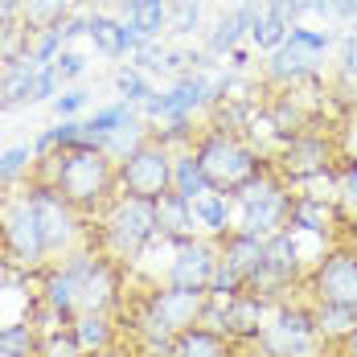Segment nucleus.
Masks as SVG:
<instances>
[{
    "label": "nucleus",
    "mask_w": 357,
    "mask_h": 357,
    "mask_svg": "<svg viewBox=\"0 0 357 357\" xmlns=\"http://www.w3.org/2000/svg\"><path fill=\"white\" fill-rule=\"evenodd\" d=\"M37 181L54 185L78 214H99L119 197V165L99 148H58L45 160H33Z\"/></svg>",
    "instance_id": "obj_1"
},
{
    "label": "nucleus",
    "mask_w": 357,
    "mask_h": 357,
    "mask_svg": "<svg viewBox=\"0 0 357 357\" xmlns=\"http://www.w3.org/2000/svg\"><path fill=\"white\" fill-rule=\"evenodd\" d=\"M193 152H197V165L210 181V189L226 197H238L243 189H250L255 181L271 173V165L243 136H230V132H206L202 140H193Z\"/></svg>",
    "instance_id": "obj_2"
},
{
    "label": "nucleus",
    "mask_w": 357,
    "mask_h": 357,
    "mask_svg": "<svg viewBox=\"0 0 357 357\" xmlns=\"http://www.w3.org/2000/svg\"><path fill=\"white\" fill-rule=\"evenodd\" d=\"M152 238H156V210H152V202L119 193L103 210L99 243H91V247L99 255H107L111 263H119V267H132V263L144 259V250H148Z\"/></svg>",
    "instance_id": "obj_3"
},
{
    "label": "nucleus",
    "mask_w": 357,
    "mask_h": 357,
    "mask_svg": "<svg viewBox=\"0 0 357 357\" xmlns=\"http://www.w3.org/2000/svg\"><path fill=\"white\" fill-rule=\"evenodd\" d=\"M0 243L8 250V259L17 267H25V271L50 263L45 238H41V222H37V210L29 202V189L0 193Z\"/></svg>",
    "instance_id": "obj_4"
},
{
    "label": "nucleus",
    "mask_w": 357,
    "mask_h": 357,
    "mask_svg": "<svg viewBox=\"0 0 357 357\" xmlns=\"http://www.w3.org/2000/svg\"><path fill=\"white\" fill-rule=\"evenodd\" d=\"M29 202H33V210H37L41 238H45V255H50V259H66L70 250L91 247V234H86V226H82V214L74 210L54 185L33 181V185H29Z\"/></svg>",
    "instance_id": "obj_5"
},
{
    "label": "nucleus",
    "mask_w": 357,
    "mask_h": 357,
    "mask_svg": "<svg viewBox=\"0 0 357 357\" xmlns=\"http://www.w3.org/2000/svg\"><path fill=\"white\" fill-rule=\"evenodd\" d=\"M206 296L202 291H185V287H152L140 304V337H181L185 328L202 324Z\"/></svg>",
    "instance_id": "obj_6"
},
{
    "label": "nucleus",
    "mask_w": 357,
    "mask_h": 357,
    "mask_svg": "<svg viewBox=\"0 0 357 357\" xmlns=\"http://www.w3.org/2000/svg\"><path fill=\"white\" fill-rule=\"evenodd\" d=\"M287 206H291L287 185L275 173H267L263 181H255L250 189L234 197V230L271 238V234L287 230Z\"/></svg>",
    "instance_id": "obj_7"
},
{
    "label": "nucleus",
    "mask_w": 357,
    "mask_h": 357,
    "mask_svg": "<svg viewBox=\"0 0 357 357\" xmlns=\"http://www.w3.org/2000/svg\"><path fill=\"white\" fill-rule=\"evenodd\" d=\"M255 345L263 357H317L324 349L312 324V308L300 304H280L275 317H267Z\"/></svg>",
    "instance_id": "obj_8"
},
{
    "label": "nucleus",
    "mask_w": 357,
    "mask_h": 357,
    "mask_svg": "<svg viewBox=\"0 0 357 357\" xmlns=\"http://www.w3.org/2000/svg\"><path fill=\"white\" fill-rule=\"evenodd\" d=\"M119 193L140 202H160L165 193H173V148L148 140L136 156H128L119 165Z\"/></svg>",
    "instance_id": "obj_9"
},
{
    "label": "nucleus",
    "mask_w": 357,
    "mask_h": 357,
    "mask_svg": "<svg viewBox=\"0 0 357 357\" xmlns=\"http://www.w3.org/2000/svg\"><path fill=\"white\" fill-rule=\"evenodd\" d=\"M271 173L284 181V185H312L317 177H324L333 169V144L317 136V132H300V136H287L284 148L271 156Z\"/></svg>",
    "instance_id": "obj_10"
},
{
    "label": "nucleus",
    "mask_w": 357,
    "mask_h": 357,
    "mask_svg": "<svg viewBox=\"0 0 357 357\" xmlns=\"http://www.w3.org/2000/svg\"><path fill=\"white\" fill-rule=\"evenodd\" d=\"M308 291L317 304H345L357 308V255L349 247H333L308 275Z\"/></svg>",
    "instance_id": "obj_11"
},
{
    "label": "nucleus",
    "mask_w": 357,
    "mask_h": 357,
    "mask_svg": "<svg viewBox=\"0 0 357 357\" xmlns=\"http://www.w3.org/2000/svg\"><path fill=\"white\" fill-rule=\"evenodd\" d=\"M214 271H218V243L214 238H189V243L173 247L169 271H165V284L210 296V280H214Z\"/></svg>",
    "instance_id": "obj_12"
},
{
    "label": "nucleus",
    "mask_w": 357,
    "mask_h": 357,
    "mask_svg": "<svg viewBox=\"0 0 357 357\" xmlns=\"http://www.w3.org/2000/svg\"><path fill=\"white\" fill-rule=\"evenodd\" d=\"M333 222L337 218V202L317 197V193H291V206H287V230L291 234H333Z\"/></svg>",
    "instance_id": "obj_13"
},
{
    "label": "nucleus",
    "mask_w": 357,
    "mask_h": 357,
    "mask_svg": "<svg viewBox=\"0 0 357 357\" xmlns=\"http://www.w3.org/2000/svg\"><path fill=\"white\" fill-rule=\"evenodd\" d=\"M86 41H91L103 58H128V54L140 50L144 37L136 33L128 21L111 17V13H91V33H86Z\"/></svg>",
    "instance_id": "obj_14"
},
{
    "label": "nucleus",
    "mask_w": 357,
    "mask_h": 357,
    "mask_svg": "<svg viewBox=\"0 0 357 357\" xmlns=\"http://www.w3.org/2000/svg\"><path fill=\"white\" fill-rule=\"evenodd\" d=\"M152 210H156V238H165V243H173V247L197 238L193 202H185L181 193H165L160 202H152Z\"/></svg>",
    "instance_id": "obj_15"
},
{
    "label": "nucleus",
    "mask_w": 357,
    "mask_h": 357,
    "mask_svg": "<svg viewBox=\"0 0 357 357\" xmlns=\"http://www.w3.org/2000/svg\"><path fill=\"white\" fill-rule=\"evenodd\" d=\"M218 259H222L243 284H250L255 271L263 267V238H259V234H247V230H230L226 238H218Z\"/></svg>",
    "instance_id": "obj_16"
},
{
    "label": "nucleus",
    "mask_w": 357,
    "mask_h": 357,
    "mask_svg": "<svg viewBox=\"0 0 357 357\" xmlns=\"http://www.w3.org/2000/svg\"><path fill=\"white\" fill-rule=\"evenodd\" d=\"M33 78H37V62L29 54L4 58V66H0V107L8 111L33 103Z\"/></svg>",
    "instance_id": "obj_17"
},
{
    "label": "nucleus",
    "mask_w": 357,
    "mask_h": 357,
    "mask_svg": "<svg viewBox=\"0 0 357 357\" xmlns=\"http://www.w3.org/2000/svg\"><path fill=\"white\" fill-rule=\"evenodd\" d=\"M259 13L263 8H234V13H226V17H218L214 33L206 37V54H214V58H226L230 50H238V41L243 37H250V29H255V21H259Z\"/></svg>",
    "instance_id": "obj_18"
},
{
    "label": "nucleus",
    "mask_w": 357,
    "mask_h": 357,
    "mask_svg": "<svg viewBox=\"0 0 357 357\" xmlns=\"http://www.w3.org/2000/svg\"><path fill=\"white\" fill-rule=\"evenodd\" d=\"M74 341L82 345L86 357H99L115 349V324H111V312H78L70 321Z\"/></svg>",
    "instance_id": "obj_19"
},
{
    "label": "nucleus",
    "mask_w": 357,
    "mask_h": 357,
    "mask_svg": "<svg viewBox=\"0 0 357 357\" xmlns=\"http://www.w3.org/2000/svg\"><path fill=\"white\" fill-rule=\"evenodd\" d=\"M267 78L280 86H296L304 78H317V58L296 50V45H280L275 54H267Z\"/></svg>",
    "instance_id": "obj_20"
},
{
    "label": "nucleus",
    "mask_w": 357,
    "mask_h": 357,
    "mask_svg": "<svg viewBox=\"0 0 357 357\" xmlns=\"http://www.w3.org/2000/svg\"><path fill=\"white\" fill-rule=\"evenodd\" d=\"M193 222H197V230H206L210 238H226L230 230H234V197H226V193H202L197 202H193Z\"/></svg>",
    "instance_id": "obj_21"
},
{
    "label": "nucleus",
    "mask_w": 357,
    "mask_h": 357,
    "mask_svg": "<svg viewBox=\"0 0 357 357\" xmlns=\"http://www.w3.org/2000/svg\"><path fill=\"white\" fill-rule=\"evenodd\" d=\"M173 357H234V341L214 328L193 324L181 337H173Z\"/></svg>",
    "instance_id": "obj_22"
},
{
    "label": "nucleus",
    "mask_w": 357,
    "mask_h": 357,
    "mask_svg": "<svg viewBox=\"0 0 357 357\" xmlns=\"http://www.w3.org/2000/svg\"><path fill=\"white\" fill-rule=\"evenodd\" d=\"M74 13V0H21V29L29 37H41L50 29H58Z\"/></svg>",
    "instance_id": "obj_23"
},
{
    "label": "nucleus",
    "mask_w": 357,
    "mask_h": 357,
    "mask_svg": "<svg viewBox=\"0 0 357 357\" xmlns=\"http://www.w3.org/2000/svg\"><path fill=\"white\" fill-rule=\"evenodd\" d=\"M119 13H123L119 21H128L148 41H156L160 29H169V0H123Z\"/></svg>",
    "instance_id": "obj_24"
},
{
    "label": "nucleus",
    "mask_w": 357,
    "mask_h": 357,
    "mask_svg": "<svg viewBox=\"0 0 357 357\" xmlns=\"http://www.w3.org/2000/svg\"><path fill=\"white\" fill-rule=\"evenodd\" d=\"M148 140H152V128L144 123V115H132V119H123L107 140H103V156L115 160V165H123V160H128V156H136Z\"/></svg>",
    "instance_id": "obj_25"
},
{
    "label": "nucleus",
    "mask_w": 357,
    "mask_h": 357,
    "mask_svg": "<svg viewBox=\"0 0 357 357\" xmlns=\"http://www.w3.org/2000/svg\"><path fill=\"white\" fill-rule=\"evenodd\" d=\"M173 193H181L185 202H197L202 193H214L206 173H202V165H197L193 148H177L173 152Z\"/></svg>",
    "instance_id": "obj_26"
},
{
    "label": "nucleus",
    "mask_w": 357,
    "mask_h": 357,
    "mask_svg": "<svg viewBox=\"0 0 357 357\" xmlns=\"http://www.w3.org/2000/svg\"><path fill=\"white\" fill-rule=\"evenodd\" d=\"M312 324H317L321 345H341V341L357 328V308H345V304H317V308H312Z\"/></svg>",
    "instance_id": "obj_27"
},
{
    "label": "nucleus",
    "mask_w": 357,
    "mask_h": 357,
    "mask_svg": "<svg viewBox=\"0 0 357 357\" xmlns=\"http://www.w3.org/2000/svg\"><path fill=\"white\" fill-rule=\"evenodd\" d=\"M0 357H41V328L33 321L0 324Z\"/></svg>",
    "instance_id": "obj_28"
},
{
    "label": "nucleus",
    "mask_w": 357,
    "mask_h": 357,
    "mask_svg": "<svg viewBox=\"0 0 357 357\" xmlns=\"http://www.w3.org/2000/svg\"><path fill=\"white\" fill-rule=\"evenodd\" d=\"M337 218L357 230V160L337 173Z\"/></svg>",
    "instance_id": "obj_29"
},
{
    "label": "nucleus",
    "mask_w": 357,
    "mask_h": 357,
    "mask_svg": "<svg viewBox=\"0 0 357 357\" xmlns=\"http://www.w3.org/2000/svg\"><path fill=\"white\" fill-rule=\"evenodd\" d=\"M287 29H291L287 21H280L275 13H267V8H263V13H259V21H255V29H250V41H255L263 54H275L280 45H287Z\"/></svg>",
    "instance_id": "obj_30"
},
{
    "label": "nucleus",
    "mask_w": 357,
    "mask_h": 357,
    "mask_svg": "<svg viewBox=\"0 0 357 357\" xmlns=\"http://www.w3.org/2000/svg\"><path fill=\"white\" fill-rule=\"evenodd\" d=\"M115 91H119V99L123 103H132V107H140L148 103L156 91H152V82H148V74H140L136 66H123V70H115Z\"/></svg>",
    "instance_id": "obj_31"
},
{
    "label": "nucleus",
    "mask_w": 357,
    "mask_h": 357,
    "mask_svg": "<svg viewBox=\"0 0 357 357\" xmlns=\"http://www.w3.org/2000/svg\"><path fill=\"white\" fill-rule=\"evenodd\" d=\"M25 169H33V148L29 144H17V148L0 152V189H8L13 181H21Z\"/></svg>",
    "instance_id": "obj_32"
},
{
    "label": "nucleus",
    "mask_w": 357,
    "mask_h": 357,
    "mask_svg": "<svg viewBox=\"0 0 357 357\" xmlns=\"http://www.w3.org/2000/svg\"><path fill=\"white\" fill-rule=\"evenodd\" d=\"M202 25V0H169V29L177 37L197 33Z\"/></svg>",
    "instance_id": "obj_33"
},
{
    "label": "nucleus",
    "mask_w": 357,
    "mask_h": 357,
    "mask_svg": "<svg viewBox=\"0 0 357 357\" xmlns=\"http://www.w3.org/2000/svg\"><path fill=\"white\" fill-rule=\"evenodd\" d=\"M41 357H86V354H82V345L74 341L70 324H66V328L41 333Z\"/></svg>",
    "instance_id": "obj_34"
},
{
    "label": "nucleus",
    "mask_w": 357,
    "mask_h": 357,
    "mask_svg": "<svg viewBox=\"0 0 357 357\" xmlns=\"http://www.w3.org/2000/svg\"><path fill=\"white\" fill-rule=\"evenodd\" d=\"M165 58H169V50L144 37V41H140V50L132 54V66H136V70H140V74H156V70L165 74Z\"/></svg>",
    "instance_id": "obj_35"
},
{
    "label": "nucleus",
    "mask_w": 357,
    "mask_h": 357,
    "mask_svg": "<svg viewBox=\"0 0 357 357\" xmlns=\"http://www.w3.org/2000/svg\"><path fill=\"white\" fill-rule=\"evenodd\" d=\"M287 45H296V50H304V54L321 58L324 50L333 45V37H328V33H317V29H300V25H291V29H287Z\"/></svg>",
    "instance_id": "obj_36"
},
{
    "label": "nucleus",
    "mask_w": 357,
    "mask_h": 357,
    "mask_svg": "<svg viewBox=\"0 0 357 357\" xmlns=\"http://www.w3.org/2000/svg\"><path fill=\"white\" fill-rule=\"evenodd\" d=\"M86 103H91V91H86V86H66L50 107H54L58 119H78V111L86 107Z\"/></svg>",
    "instance_id": "obj_37"
},
{
    "label": "nucleus",
    "mask_w": 357,
    "mask_h": 357,
    "mask_svg": "<svg viewBox=\"0 0 357 357\" xmlns=\"http://www.w3.org/2000/svg\"><path fill=\"white\" fill-rule=\"evenodd\" d=\"M62 50H66V45H62V33H58V29H50V33H41L33 45H29V58H33L37 70H41V66H54Z\"/></svg>",
    "instance_id": "obj_38"
},
{
    "label": "nucleus",
    "mask_w": 357,
    "mask_h": 357,
    "mask_svg": "<svg viewBox=\"0 0 357 357\" xmlns=\"http://www.w3.org/2000/svg\"><path fill=\"white\" fill-rule=\"evenodd\" d=\"M62 95V78H58V70L54 66H41L33 78V103H54Z\"/></svg>",
    "instance_id": "obj_39"
},
{
    "label": "nucleus",
    "mask_w": 357,
    "mask_h": 357,
    "mask_svg": "<svg viewBox=\"0 0 357 357\" xmlns=\"http://www.w3.org/2000/svg\"><path fill=\"white\" fill-rule=\"evenodd\" d=\"M86 62H91L86 54H78V50H62L58 62H54V70H58V78H62V86L74 82V78H82V74H86Z\"/></svg>",
    "instance_id": "obj_40"
},
{
    "label": "nucleus",
    "mask_w": 357,
    "mask_h": 357,
    "mask_svg": "<svg viewBox=\"0 0 357 357\" xmlns=\"http://www.w3.org/2000/svg\"><path fill=\"white\" fill-rule=\"evenodd\" d=\"M54 140L58 148H82V119H58Z\"/></svg>",
    "instance_id": "obj_41"
},
{
    "label": "nucleus",
    "mask_w": 357,
    "mask_h": 357,
    "mask_svg": "<svg viewBox=\"0 0 357 357\" xmlns=\"http://www.w3.org/2000/svg\"><path fill=\"white\" fill-rule=\"evenodd\" d=\"M341 70L357 74V33H349L345 41H341Z\"/></svg>",
    "instance_id": "obj_42"
},
{
    "label": "nucleus",
    "mask_w": 357,
    "mask_h": 357,
    "mask_svg": "<svg viewBox=\"0 0 357 357\" xmlns=\"http://www.w3.org/2000/svg\"><path fill=\"white\" fill-rule=\"evenodd\" d=\"M333 17L354 21V17H357V0H333Z\"/></svg>",
    "instance_id": "obj_43"
},
{
    "label": "nucleus",
    "mask_w": 357,
    "mask_h": 357,
    "mask_svg": "<svg viewBox=\"0 0 357 357\" xmlns=\"http://www.w3.org/2000/svg\"><path fill=\"white\" fill-rule=\"evenodd\" d=\"M308 13H317V17H333V0H308Z\"/></svg>",
    "instance_id": "obj_44"
},
{
    "label": "nucleus",
    "mask_w": 357,
    "mask_h": 357,
    "mask_svg": "<svg viewBox=\"0 0 357 357\" xmlns=\"http://www.w3.org/2000/svg\"><path fill=\"white\" fill-rule=\"evenodd\" d=\"M337 349H341V357H357V328L341 341V345H337Z\"/></svg>",
    "instance_id": "obj_45"
},
{
    "label": "nucleus",
    "mask_w": 357,
    "mask_h": 357,
    "mask_svg": "<svg viewBox=\"0 0 357 357\" xmlns=\"http://www.w3.org/2000/svg\"><path fill=\"white\" fill-rule=\"evenodd\" d=\"M345 247H349V250H354V255H357V230H354V234H349V238H345Z\"/></svg>",
    "instance_id": "obj_46"
},
{
    "label": "nucleus",
    "mask_w": 357,
    "mask_h": 357,
    "mask_svg": "<svg viewBox=\"0 0 357 357\" xmlns=\"http://www.w3.org/2000/svg\"><path fill=\"white\" fill-rule=\"evenodd\" d=\"M99 357H119V354H115V349H111V354H99Z\"/></svg>",
    "instance_id": "obj_47"
},
{
    "label": "nucleus",
    "mask_w": 357,
    "mask_h": 357,
    "mask_svg": "<svg viewBox=\"0 0 357 357\" xmlns=\"http://www.w3.org/2000/svg\"><path fill=\"white\" fill-rule=\"evenodd\" d=\"M0 115H4V107H0Z\"/></svg>",
    "instance_id": "obj_48"
},
{
    "label": "nucleus",
    "mask_w": 357,
    "mask_h": 357,
    "mask_svg": "<svg viewBox=\"0 0 357 357\" xmlns=\"http://www.w3.org/2000/svg\"><path fill=\"white\" fill-rule=\"evenodd\" d=\"M304 4H308V0H304Z\"/></svg>",
    "instance_id": "obj_49"
}]
</instances>
